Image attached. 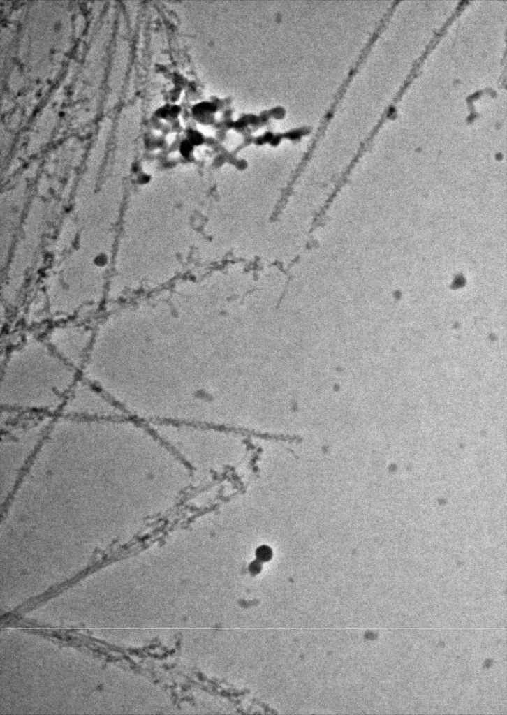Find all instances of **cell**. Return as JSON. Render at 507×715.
Returning <instances> with one entry per match:
<instances>
[{"instance_id":"6da1fadb","label":"cell","mask_w":507,"mask_h":715,"mask_svg":"<svg viewBox=\"0 0 507 715\" xmlns=\"http://www.w3.org/2000/svg\"><path fill=\"white\" fill-rule=\"evenodd\" d=\"M1 370L2 410L52 416L81 376L32 330L7 348Z\"/></svg>"},{"instance_id":"7a4b0ae2","label":"cell","mask_w":507,"mask_h":715,"mask_svg":"<svg viewBox=\"0 0 507 715\" xmlns=\"http://www.w3.org/2000/svg\"><path fill=\"white\" fill-rule=\"evenodd\" d=\"M94 333L95 324L77 320L50 324L41 331L53 351L80 374L91 351Z\"/></svg>"},{"instance_id":"3957f363","label":"cell","mask_w":507,"mask_h":715,"mask_svg":"<svg viewBox=\"0 0 507 715\" xmlns=\"http://www.w3.org/2000/svg\"><path fill=\"white\" fill-rule=\"evenodd\" d=\"M124 413L100 388L80 376L68 395L59 415L101 419L121 417Z\"/></svg>"},{"instance_id":"277c9868","label":"cell","mask_w":507,"mask_h":715,"mask_svg":"<svg viewBox=\"0 0 507 715\" xmlns=\"http://www.w3.org/2000/svg\"><path fill=\"white\" fill-rule=\"evenodd\" d=\"M256 556L260 561H267L272 557V550L266 545L260 546L256 550Z\"/></svg>"},{"instance_id":"5b68a950","label":"cell","mask_w":507,"mask_h":715,"mask_svg":"<svg viewBox=\"0 0 507 715\" xmlns=\"http://www.w3.org/2000/svg\"><path fill=\"white\" fill-rule=\"evenodd\" d=\"M117 325H118V323L115 322L114 336H113V339H112L113 344H112V346L113 348V352H112L113 353V358H114L115 341V338H116V334H117ZM113 362H115V360H113ZM113 364H114L113 370H114L115 376V378H116V380H117V384H118V387H119V391L126 392V390L122 389V387H121V385H120V383H119V378H118V376H117V371H116V368H115V363H113Z\"/></svg>"},{"instance_id":"8992f818","label":"cell","mask_w":507,"mask_h":715,"mask_svg":"<svg viewBox=\"0 0 507 715\" xmlns=\"http://www.w3.org/2000/svg\"><path fill=\"white\" fill-rule=\"evenodd\" d=\"M261 569V565L260 561H255L251 563L249 570L252 573H258Z\"/></svg>"}]
</instances>
